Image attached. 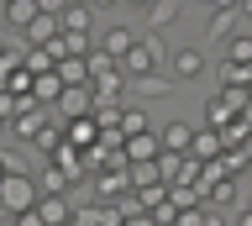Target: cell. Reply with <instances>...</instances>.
<instances>
[{
	"instance_id": "obj_23",
	"label": "cell",
	"mask_w": 252,
	"mask_h": 226,
	"mask_svg": "<svg viewBox=\"0 0 252 226\" xmlns=\"http://www.w3.org/2000/svg\"><path fill=\"white\" fill-rule=\"evenodd\" d=\"M32 16H37V5H32V0H11V5H5V21H11V27H21V32L32 27Z\"/></svg>"
},
{
	"instance_id": "obj_22",
	"label": "cell",
	"mask_w": 252,
	"mask_h": 226,
	"mask_svg": "<svg viewBox=\"0 0 252 226\" xmlns=\"http://www.w3.org/2000/svg\"><path fill=\"white\" fill-rule=\"evenodd\" d=\"M220 64H252V32L247 37H226V58Z\"/></svg>"
},
{
	"instance_id": "obj_21",
	"label": "cell",
	"mask_w": 252,
	"mask_h": 226,
	"mask_svg": "<svg viewBox=\"0 0 252 226\" xmlns=\"http://www.w3.org/2000/svg\"><path fill=\"white\" fill-rule=\"evenodd\" d=\"M126 184H131V190H142V184H163V179H158V163H126Z\"/></svg>"
},
{
	"instance_id": "obj_8",
	"label": "cell",
	"mask_w": 252,
	"mask_h": 226,
	"mask_svg": "<svg viewBox=\"0 0 252 226\" xmlns=\"http://www.w3.org/2000/svg\"><path fill=\"white\" fill-rule=\"evenodd\" d=\"M121 153H126V163H153L163 147H158V131H137V137L121 142Z\"/></svg>"
},
{
	"instance_id": "obj_27",
	"label": "cell",
	"mask_w": 252,
	"mask_h": 226,
	"mask_svg": "<svg viewBox=\"0 0 252 226\" xmlns=\"http://www.w3.org/2000/svg\"><path fill=\"white\" fill-rule=\"evenodd\" d=\"M100 226H121V210H116V205H100Z\"/></svg>"
},
{
	"instance_id": "obj_20",
	"label": "cell",
	"mask_w": 252,
	"mask_h": 226,
	"mask_svg": "<svg viewBox=\"0 0 252 226\" xmlns=\"http://www.w3.org/2000/svg\"><path fill=\"white\" fill-rule=\"evenodd\" d=\"M126 90H137V95H147V100H158V95H168L173 84L163 79V74H142V79H126Z\"/></svg>"
},
{
	"instance_id": "obj_33",
	"label": "cell",
	"mask_w": 252,
	"mask_h": 226,
	"mask_svg": "<svg viewBox=\"0 0 252 226\" xmlns=\"http://www.w3.org/2000/svg\"><path fill=\"white\" fill-rule=\"evenodd\" d=\"M0 179H5V153H0Z\"/></svg>"
},
{
	"instance_id": "obj_25",
	"label": "cell",
	"mask_w": 252,
	"mask_h": 226,
	"mask_svg": "<svg viewBox=\"0 0 252 226\" xmlns=\"http://www.w3.org/2000/svg\"><path fill=\"white\" fill-rule=\"evenodd\" d=\"M11 226H42V216H37V205L21 210V216H11Z\"/></svg>"
},
{
	"instance_id": "obj_5",
	"label": "cell",
	"mask_w": 252,
	"mask_h": 226,
	"mask_svg": "<svg viewBox=\"0 0 252 226\" xmlns=\"http://www.w3.org/2000/svg\"><path fill=\"white\" fill-rule=\"evenodd\" d=\"M37 216H42V226H68L74 221V200L68 194H37Z\"/></svg>"
},
{
	"instance_id": "obj_37",
	"label": "cell",
	"mask_w": 252,
	"mask_h": 226,
	"mask_svg": "<svg viewBox=\"0 0 252 226\" xmlns=\"http://www.w3.org/2000/svg\"><path fill=\"white\" fill-rule=\"evenodd\" d=\"M0 131H5V121H0Z\"/></svg>"
},
{
	"instance_id": "obj_6",
	"label": "cell",
	"mask_w": 252,
	"mask_h": 226,
	"mask_svg": "<svg viewBox=\"0 0 252 226\" xmlns=\"http://www.w3.org/2000/svg\"><path fill=\"white\" fill-rule=\"evenodd\" d=\"M137 37H142V32H131V27H105V32H100V48H94V53H105L110 64H121V58H126V48H131Z\"/></svg>"
},
{
	"instance_id": "obj_18",
	"label": "cell",
	"mask_w": 252,
	"mask_h": 226,
	"mask_svg": "<svg viewBox=\"0 0 252 226\" xmlns=\"http://www.w3.org/2000/svg\"><path fill=\"white\" fill-rule=\"evenodd\" d=\"M58 95H63L58 74H32V100H37V105H53Z\"/></svg>"
},
{
	"instance_id": "obj_32",
	"label": "cell",
	"mask_w": 252,
	"mask_h": 226,
	"mask_svg": "<svg viewBox=\"0 0 252 226\" xmlns=\"http://www.w3.org/2000/svg\"><path fill=\"white\" fill-rule=\"evenodd\" d=\"M126 5H142V11H147V5H153V0H126Z\"/></svg>"
},
{
	"instance_id": "obj_12",
	"label": "cell",
	"mask_w": 252,
	"mask_h": 226,
	"mask_svg": "<svg viewBox=\"0 0 252 226\" xmlns=\"http://www.w3.org/2000/svg\"><path fill=\"white\" fill-rule=\"evenodd\" d=\"M220 90L252 95V64H220Z\"/></svg>"
},
{
	"instance_id": "obj_3",
	"label": "cell",
	"mask_w": 252,
	"mask_h": 226,
	"mask_svg": "<svg viewBox=\"0 0 252 226\" xmlns=\"http://www.w3.org/2000/svg\"><path fill=\"white\" fill-rule=\"evenodd\" d=\"M168 74H173V79H200V74H205V48H194V42H184V48H173L168 53Z\"/></svg>"
},
{
	"instance_id": "obj_10",
	"label": "cell",
	"mask_w": 252,
	"mask_h": 226,
	"mask_svg": "<svg viewBox=\"0 0 252 226\" xmlns=\"http://www.w3.org/2000/svg\"><path fill=\"white\" fill-rule=\"evenodd\" d=\"M189 142H194V127H189V121H168V127H163V137H158V147H163V153H189Z\"/></svg>"
},
{
	"instance_id": "obj_36",
	"label": "cell",
	"mask_w": 252,
	"mask_h": 226,
	"mask_svg": "<svg viewBox=\"0 0 252 226\" xmlns=\"http://www.w3.org/2000/svg\"><path fill=\"white\" fill-rule=\"evenodd\" d=\"M0 5H11V0H0Z\"/></svg>"
},
{
	"instance_id": "obj_7",
	"label": "cell",
	"mask_w": 252,
	"mask_h": 226,
	"mask_svg": "<svg viewBox=\"0 0 252 226\" xmlns=\"http://www.w3.org/2000/svg\"><path fill=\"white\" fill-rule=\"evenodd\" d=\"M94 32V11L90 5H68L58 16V37H90Z\"/></svg>"
},
{
	"instance_id": "obj_30",
	"label": "cell",
	"mask_w": 252,
	"mask_h": 226,
	"mask_svg": "<svg viewBox=\"0 0 252 226\" xmlns=\"http://www.w3.org/2000/svg\"><path fill=\"white\" fill-rule=\"evenodd\" d=\"M84 5H90V11H105V5H116V0H84Z\"/></svg>"
},
{
	"instance_id": "obj_34",
	"label": "cell",
	"mask_w": 252,
	"mask_h": 226,
	"mask_svg": "<svg viewBox=\"0 0 252 226\" xmlns=\"http://www.w3.org/2000/svg\"><path fill=\"white\" fill-rule=\"evenodd\" d=\"M194 5H210V0H194Z\"/></svg>"
},
{
	"instance_id": "obj_14",
	"label": "cell",
	"mask_w": 252,
	"mask_h": 226,
	"mask_svg": "<svg viewBox=\"0 0 252 226\" xmlns=\"http://www.w3.org/2000/svg\"><path fill=\"white\" fill-rule=\"evenodd\" d=\"M116 131H121V142L137 137V131H147V111H142V105H121V111H116Z\"/></svg>"
},
{
	"instance_id": "obj_26",
	"label": "cell",
	"mask_w": 252,
	"mask_h": 226,
	"mask_svg": "<svg viewBox=\"0 0 252 226\" xmlns=\"http://www.w3.org/2000/svg\"><path fill=\"white\" fill-rule=\"evenodd\" d=\"M200 226H226V216H220V210H210V205H200Z\"/></svg>"
},
{
	"instance_id": "obj_9",
	"label": "cell",
	"mask_w": 252,
	"mask_h": 226,
	"mask_svg": "<svg viewBox=\"0 0 252 226\" xmlns=\"http://www.w3.org/2000/svg\"><path fill=\"white\" fill-rule=\"evenodd\" d=\"M116 194H131V184H126V168H105V174H94V194L90 200H116Z\"/></svg>"
},
{
	"instance_id": "obj_15",
	"label": "cell",
	"mask_w": 252,
	"mask_h": 226,
	"mask_svg": "<svg viewBox=\"0 0 252 226\" xmlns=\"http://www.w3.org/2000/svg\"><path fill=\"white\" fill-rule=\"evenodd\" d=\"M53 37H58V16H42V11H37L32 27H27V42H32V48H47Z\"/></svg>"
},
{
	"instance_id": "obj_16",
	"label": "cell",
	"mask_w": 252,
	"mask_h": 226,
	"mask_svg": "<svg viewBox=\"0 0 252 226\" xmlns=\"http://www.w3.org/2000/svg\"><path fill=\"white\" fill-rule=\"evenodd\" d=\"M37 194H74V179L63 174V168H53V163H47L42 179H37Z\"/></svg>"
},
{
	"instance_id": "obj_19",
	"label": "cell",
	"mask_w": 252,
	"mask_h": 226,
	"mask_svg": "<svg viewBox=\"0 0 252 226\" xmlns=\"http://www.w3.org/2000/svg\"><path fill=\"white\" fill-rule=\"evenodd\" d=\"M94 137H100V127H94L90 116L68 121V147H79V153H84V147H94Z\"/></svg>"
},
{
	"instance_id": "obj_29",
	"label": "cell",
	"mask_w": 252,
	"mask_h": 226,
	"mask_svg": "<svg viewBox=\"0 0 252 226\" xmlns=\"http://www.w3.org/2000/svg\"><path fill=\"white\" fill-rule=\"evenodd\" d=\"M236 16H242V21L252 27V0H236Z\"/></svg>"
},
{
	"instance_id": "obj_17",
	"label": "cell",
	"mask_w": 252,
	"mask_h": 226,
	"mask_svg": "<svg viewBox=\"0 0 252 226\" xmlns=\"http://www.w3.org/2000/svg\"><path fill=\"white\" fill-rule=\"evenodd\" d=\"M173 16H179L173 0H153V5H147V32H142V37H153L158 27H173Z\"/></svg>"
},
{
	"instance_id": "obj_35",
	"label": "cell",
	"mask_w": 252,
	"mask_h": 226,
	"mask_svg": "<svg viewBox=\"0 0 252 226\" xmlns=\"http://www.w3.org/2000/svg\"><path fill=\"white\" fill-rule=\"evenodd\" d=\"M247 210H252V194H247Z\"/></svg>"
},
{
	"instance_id": "obj_31",
	"label": "cell",
	"mask_w": 252,
	"mask_h": 226,
	"mask_svg": "<svg viewBox=\"0 0 252 226\" xmlns=\"http://www.w3.org/2000/svg\"><path fill=\"white\" fill-rule=\"evenodd\" d=\"M236 226H252V210H247V205H242V216H236Z\"/></svg>"
},
{
	"instance_id": "obj_28",
	"label": "cell",
	"mask_w": 252,
	"mask_h": 226,
	"mask_svg": "<svg viewBox=\"0 0 252 226\" xmlns=\"http://www.w3.org/2000/svg\"><path fill=\"white\" fill-rule=\"evenodd\" d=\"M121 226H158L153 216H142V210H131V216H121Z\"/></svg>"
},
{
	"instance_id": "obj_13",
	"label": "cell",
	"mask_w": 252,
	"mask_h": 226,
	"mask_svg": "<svg viewBox=\"0 0 252 226\" xmlns=\"http://www.w3.org/2000/svg\"><path fill=\"white\" fill-rule=\"evenodd\" d=\"M236 27H242V16H236V5H220V11H210V37H216V42L236 37Z\"/></svg>"
},
{
	"instance_id": "obj_24",
	"label": "cell",
	"mask_w": 252,
	"mask_h": 226,
	"mask_svg": "<svg viewBox=\"0 0 252 226\" xmlns=\"http://www.w3.org/2000/svg\"><path fill=\"white\" fill-rule=\"evenodd\" d=\"M32 5H37L42 16H63V11H68V0H32Z\"/></svg>"
},
{
	"instance_id": "obj_2",
	"label": "cell",
	"mask_w": 252,
	"mask_h": 226,
	"mask_svg": "<svg viewBox=\"0 0 252 226\" xmlns=\"http://www.w3.org/2000/svg\"><path fill=\"white\" fill-rule=\"evenodd\" d=\"M158 64H163V48H158V37H137L116 68H121L126 79H142V74H158Z\"/></svg>"
},
{
	"instance_id": "obj_11",
	"label": "cell",
	"mask_w": 252,
	"mask_h": 226,
	"mask_svg": "<svg viewBox=\"0 0 252 226\" xmlns=\"http://www.w3.org/2000/svg\"><path fill=\"white\" fill-rule=\"evenodd\" d=\"M226 153V142H220V131H194V142H189V158L194 163H210Z\"/></svg>"
},
{
	"instance_id": "obj_1",
	"label": "cell",
	"mask_w": 252,
	"mask_h": 226,
	"mask_svg": "<svg viewBox=\"0 0 252 226\" xmlns=\"http://www.w3.org/2000/svg\"><path fill=\"white\" fill-rule=\"evenodd\" d=\"M37 205V179L32 174H5L0 179V216H21Z\"/></svg>"
},
{
	"instance_id": "obj_4",
	"label": "cell",
	"mask_w": 252,
	"mask_h": 226,
	"mask_svg": "<svg viewBox=\"0 0 252 226\" xmlns=\"http://www.w3.org/2000/svg\"><path fill=\"white\" fill-rule=\"evenodd\" d=\"M53 111H58V121H79V116H90V111H94L90 84H79V90H63V95L53 100Z\"/></svg>"
}]
</instances>
